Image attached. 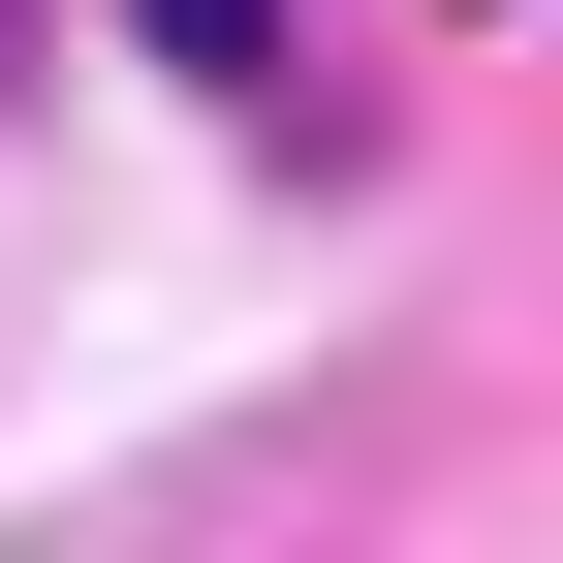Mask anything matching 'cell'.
Segmentation results:
<instances>
[{
    "instance_id": "cell-1",
    "label": "cell",
    "mask_w": 563,
    "mask_h": 563,
    "mask_svg": "<svg viewBox=\"0 0 563 563\" xmlns=\"http://www.w3.org/2000/svg\"><path fill=\"white\" fill-rule=\"evenodd\" d=\"M157 63H220V95H282V0H157Z\"/></svg>"
}]
</instances>
